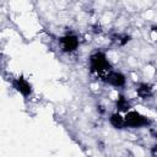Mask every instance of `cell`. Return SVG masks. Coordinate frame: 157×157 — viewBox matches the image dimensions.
I'll return each instance as SVG.
<instances>
[{
	"instance_id": "cell-1",
	"label": "cell",
	"mask_w": 157,
	"mask_h": 157,
	"mask_svg": "<svg viewBox=\"0 0 157 157\" xmlns=\"http://www.w3.org/2000/svg\"><path fill=\"white\" fill-rule=\"evenodd\" d=\"M88 69L92 75L101 77V80H103L104 76L113 70L107 54L102 50H96L88 56Z\"/></svg>"
},
{
	"instance_id": "cell-2",
	"label": "cell",
	"mask_w": 157,
	"mask_h": 157,
	"mask_svg": "<svg viewBox=\"0 0 157 157\" xmlns=\"http://www.w3.org/2000/svg\"><path fill=\"white\" fill-rule=\"evenodd\" d=\"M124 121H125V128H129V129L147 128L152 124V121L148 117L141 114L137 110H129L128 113H125L124 114Z\"/></svg>"
},
{
	"instance_id": "cell-3",
	"label": "cell",
	"mask_w": 157,
	"mask_h": 157,
	"mask_svg": "<svg viewBox=\"0 0 157 157\" xmlns=\"http://www.w3.org/2000/svg\"><path fill=\"white\" fill-rule=\"evenodd\" d=\"M58 43H59L60 50L63 53H66V54H71V53L76 52L80 47V39L74 33H66V34L61 36L59 38Z\"/></svg>"
},
{
	"instance_id": "cell-4",
	"label": "cell",
	"mask_w": 157,
	"mask_h": 157,
	"mask_svg": "<svg viewBox=\"0 0 157 157\" xmlns=\"http://www.w3.org/2000/svg\"><path fill=\"white\" fill-rule=\"evenodd\" d=\"M103 82H105L107 85L112 86V87H115V88H123L125 85H126V76L120 72V71H115V70H112L109 71L104 78L102 80Z\"/></svg>"
},
{
	"instance_id": "cell-5",
	"label": "cell",
	"mask_w": 157,
	"mask_h": 157,
	"mask_svg": "<svg viewBox=\"0 0 157 157\" xmlns=\"http://www.w3.org/2000/svg\"><path fill=\"white\" fill-rule=\"evenodd\" d=\"M11 85H12V87L21 94V96H23L25 98H28L31 94H32V85L25 78V77H22V76H18V77H16V78H13L12 81H11Z\"/></svg>"
},
{
	"instance_id": "cell-6",
	"label": "cell",
	"mask_w": 157,
	"mask_h": 157,
	"mask_svg": "<svg viewBox=\"0 0 157 157\" xmlns=\"http://www.w3.org/2000/svg\"><path fill=\"white\" fill-rule=\"evenodd\" d=\"M109 124L114 129H124L125 128V121H124V115L119 112H114L109 115Z\"/></svg>"
},
{
	"instance_id": "cell-7",
	"label": "cell",
	"mask_w": 157,
	"mask_h": 157,
	"mask_svg": "<svg viewBox=\"0 0 157 157\" xmlns=\"http://www.w3.org/2000/svg\"><path fill=\"white\" fill-rule=\"evenodd\" d=\"M136 93H137L139 97L146 99V98H150V97L153 94V88H152L151 85L142 82V83H139V85H137V87H136Z\"/></svg>"
},
{
	"instance_id": "cell-8",
	"label": "cell",
	"mask_w": 157,
	"mask_h": 157,
	"mask_svg": "<svg viewBox=\"0 0 157 157\" xmlns=\"http://www.w3.org/2000/svg\"><path fill=\"white\" fill-rule=\"evenodd\" d=\"M115 107H117L119 113H128L129 110H131V104H130L129 99L125 96H121V94L117 98Z\"/></svg>"
}]
</instances>
